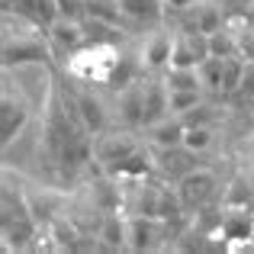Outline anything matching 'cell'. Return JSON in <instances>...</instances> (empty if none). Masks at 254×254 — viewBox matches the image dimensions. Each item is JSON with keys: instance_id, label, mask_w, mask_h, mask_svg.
I'll return each instance as SVG.
<instances>
[{"instance_id": "1", "label": "cell", "mask_w": 254, "mask_h": 254, "mask_svg": "<svg viewBox=\"0 0 254 254\" xmlns=\"http://www.w3.org/2000/svg\"><path fill=\"white\" fill-rule=\"evenodd\" d=\"M0 62H3V71L23 68V64H52L55 62V52H52V42H49L42 26L26 23L23 29H13L10 19H6L3 42H0Z\"/></svg>"}, {"instance_id": "2", "label": "cell", "mask_w": 254, "mask_h": 254, "mask_svg": "<svg viewBox=\"0 0 254 254\" xmlns=\"http://www.w3.org/2000/svg\"><path fill=\"white\" fill-rule=\"evenodd\" d=\"M119 45L116 42H84L74 55L64 62L68 77L81 84H110L119 64Z\"/></svg>"}, {"instance_id": "3", "label": "cell", "mask_w": 254, "mask_h": 254, "mask_svg": "<svg viewBox=\"0 0 254 254\" xmlns=\"http://www.w3.org/2000/svg\"><path fill=\"white\" fill-rule=\"evenodd\" d=\"M216 238H222V248L238 251L254 245V212L248 206H225V212L219 216Z\"/></svg>"}, {"instance_id": "4", "label": "cell", "mask_w": 254, "mask_h": 254, "mask_svg": "<svg viewBox=\"0 0 254 254\" xmlns=\"http://www.w3.org/2000/svg\"><path fill=\"white\" fill-rule=\"evenodd\" d=\"M29 123V103L19 90H13V84H3V93H0V142L3 148L26 129Z\"/></svg>"}, {"instance_id": "5", "label": "cell", "mask_w": 254, "mask_h": 254, "mask_svg": "<svg viewBox=\"0 0 254 254\" xmlns=\"http://www.w3.org/2000/svg\"><path fill=\"white\" fill-rule=\"evenodd\" d=\"M177 193H180V203H184L187 212L206 209V203L216 196V174L209 168H193L187 177L177 180Z\"/></svg>"}, {"instance_id": "6", "label": "cell", "mask_w": 254, "mask_h": 254, "mask_svg": "<svg viewBox=\"0 0 254 254\" xmlns=\"http://www.w3.org/2000/svg\"><path fill=\"white\" fill-rule=\"evenodd\" d=\"M168 238V225L158 216H129V242L126 251H155Z\"/></svg>"}, {"instance_id": "7", "label": "cell", "mask_w": 254, "mask_h": 254, "mask_svg": "<svg viewBox=\"0 0 254 254\" xmlns=\"http://www.w3.org/2000/svg\"><path fill=\"white\" fill-rule=\"evenodd\" d=\"M138 148H142V145H138L132 135H126V132H110V135L100 132V135L93 138V155H97L100 168H103L106 174H110L113 168H119V164H123L132 151H138Z\"/></svg>"}, {"instance_id": "8", "label": "cell", "mask_w": 254, "mask_h": 254, "mask_svg": "<svg viewBox=\"0 0 254 254\" xmlns=\"http://www.w3.org/2000/svg\"><path fill=\"white\" fill-rule=\"evenodd\" d=\"M45 36H49V42H52L55 58H64V62H68V58L87 42L84 23H81V19H68V16H58L55 23L45 29Z\"/></svg>"}, {"instance_id": "9", "label": "cell", "mask_w": 254, "mask_h": 254, "mask_svg": "<svg viewBox=\"0 0 254 254\" xmlns=\"http://www.w3.org/2000/svg\"><path fill=\"white\" fill-rule=\"evenodd\" d=\"M3 13L16 19H26V23H36L42 29H49L62 13H58V0H3Z\"/></svg>"}, {"instance_id": "10", "label": "cell", "mask_w": 254, "mask_h": 254, "mask_svg": "<svg viewBox=\"0 0 254 254\" xmlns=\"http://www.w3.org/2000/svg\"><path fill=\"white\" fill-rule=\"evenodd\" d=\"M155 168L164 174L168 180L177 184L180 177H187L193 168H196V151H190L187 145H174V148H158Z\"/></svg>"}, {"instance_id": "11", "label": "cell", "mask_w": 254, "mask_h": 254, "mask_svg": "<svg viewBox=\"0 0 254 254\" xmlns=\"http://www.w3.org/2000/svg\"><path fill=\"white\" fill-rule=\"evenodd\" d=\"M171 49H174V32L155 29L142 45V64L151 71H168L171 68Z\"/></svg>"}, {"instance_id": "12", "label": "cell", "mask_w": 254, "mask_h": 254, "mask_svg": "<svg viewBox=\"0 0 254 254\" xmlns=\"http://www.w3.org/2000/svg\"><path fill=\"white\" fill-rule=\"evenodd\" d=\"M74 110H77L84 129L90 132V135H100V132L106 129V110H103V103L93 97V90H77L74 93Z\"/></svg>"}, {"instance_id": "13", "label": "cell", "mask_w": 254, "mask_h": 254, "mask_svg": "<svg viewBox=\"0 0 254 254\" xmlns=\"http://www.w3.org/2000/svg\"><path fill=\"white\" fill-rule=\"evenodd\" d=\"M184 132H187L184 119L177 113H168L155 126H148V142L151 148H174V145H184Z\"/></svg>"}, {"instance_id": "14", "label": "cell", "mask_w": 254, "mask_h": 254, "mask_svg": "<svg viewBox=\"0 0 254 254\" xmlns=\"http://www.w3.org/2000/svg\"><path fill=\"white\" fill-rule=\"evenodd\" d=\"M123 190H119V177L116 180H110V177H103V180H97V184L90 187V206L93 209H100L106 216V212H126L123 209Z\"/></svg>"}, {"instance_id": "15", "label": "cell", "mask_w": 254, "mask_h": 254, "mask_svg": "<svg viewBox=\"0 0 254 254\" xmlns=\"http://www.w3.org/2000/svg\"><path fill=\"white\" fill-rule=\"evenodd\" d=\"M171 113V90L168 81H148L145 84V126H155Z\"/></svg>"}, {"instance_id": "16", "label": "cell", "mask_w": 254, "mask_h": 254, "mask_svg": "<svg viewBox=\"0 0 254 254\" xmlns=\"http://www.w3.org/2000/svg\"><path fill=\"white\" fill-rule=\"evenodd\" d=\"M119 119L126 126H145V84H129L119 93Z\"/></svg>"}, {"instance_id": "17", "label": "cell", "mask_w": 254, "mask_h": 254, "mask_svg": "<svg viewBox=\"0 0 254 254\" xmlns=\"http://www.w3.org/2000/svg\"><path fill=\"white\" fill-rule=\"evenodd\" d=\"M126 19H135V23H158V16L164 13L161 0H119Z\"/></svg>"}, {"instance_id": "18", "label": "cell", "mask_w": 254, "mask_h": 254, "mask_svg": "<svg viewBox=\"0 0 254 254\" xmlns=\"http://www.w3.org/2000/svg\"><path fill=\"white\" fill-rule=\"evenodd\" d=\"M209 52H212L216 58L242 55V52H238V36H235V29H232V23H225L222 29L209 32Z\"/></svg>"}, {"instance_id": "19", "label": "cell", "mask_w": 254, "mask_h": 254, "mask_svg": "<svg viewBox=\"0 0 254 254\" xmlns=\"http://www.w3.org/2000/svg\"><path fill=\"white\" fill-rule=\"evenodd\" d=\"M171 68H199V58L190 45V36L184 29L174 32V49H171Z\"/></svg>"}, {"instance_id": "20", "label": "cell", "mask_w": 254, "mask_h": 254, "mask_svg": "<svg viewBox=\"0 0 254 254\" xmlns=\"http://www.w3.org/2000/svg\"><path fill=\"white\" fill-rule=\"evenodd\" d=\"M245 68H248V62H245L242 55L222 58V93H238V90H242Z\"/></svg>"}, {"instance_id": "21", "label": "cell", "mask_w": 254, "mask_h": 254, "mask_svg": "<svg viewBox=\"0 0 254 254\" xmlns=\"http://www.w3.org/2000/svg\"><path fill=\"white\" fill-rule=\"evenodd\" d=\"M87 16L103 19V23H113V26H123L126 13L119 6V0H87Z\"/></svg>"}, {"instance_id": "22", "label": "cell", "mask_w": 254, "mask_h": 254, "mask_svg": "<svg viewBox=\"0 0 254 254\" xmlns=\"http://www.w3.org/2000/svg\"><path fill=\"white\" fill-rule=\"evenodd\" d=\"M164 81H168L171 90H203L199 68H168Z\"/></svg>"}, {"instance_id": "23", "label": "cell", "mask_w": 254, "mask_h": 254, "mask_svg": "<svg viewBox=\"0 0 254 254\" xmlns=\"http://www.w3.org/2000/svg\"><path fill=\"white\" fill-rule=\"evenodd\" d=\"M199 81L206 90H219L222 93V58L209 55L206 62H199Z\"/></svg>"}, {"instance_id": "24", "label": "cell", "mask_w": 254, "mask_h": 254, "mask_svg": "<svg viewBox=\"0 0 254 254\" xmlns=\"http://www.w3.org/2000/svg\"><path fill=\"white\" fill-rule=\"evenodd\" d=\"M184 145L190 151H196V155H203V151L212 145V126H187Z\"/></svg>"}, {"instance_id": "25", "label": "cell", "mask_w": 254, "mask_h": 254, "mask_svg": "<svg viewBox=\"0 0 254 254\" xmlns=\"http://www.w3.org/2000/svg\"><path fill=\"white\" fill-rule=\"evenodd\" d=\"M196 103H199V90H171V113H177V116H184V113L193 110Z\"/></svg>"}, {"instance_id": "26", "label": "cell", "mask_w": 254, "mask_h": 254, "mask_svg": "<svg viewBox=\"0 0 254 254\" xmlns=\"http://www.w3.org/2000/svg\"><path fill=\"white\" fill-rule=\"evenodd\" d=\"M248 203H251V184L245 187V180L238 177L232 184V190L225 193V206H248Z\"/></svg>"}, {"instance_id": "27", "label": "cell", "mask_w": 254, "mask_h": 254, "mask_svg": "<svg viewBox=\"0 0 254 254\" xmlns=\"http://www.w3.org/2000/svg\"><path fill=\"white\" fill-rule=\"evenodd\" d=\"M180 119H184V126H209L212 123V110L203 103V100H199V103L193 106V110H187Z\"/></svg>"}, {"instance_id": "28", "label": "cell", "mask_w": 254, "mask_h": 254, "mask_svg": "<svg viewBox=\"0 0 254 254\" xmlns=\"http://www.w3.org/2000/svg\"><path fill=\"white\" fill-rule=\"evenodd\" d=\"M187 235L193 238V232H187ZM196 238H203V242H196V248H209V242L216 238V232H203V235H196ZM174 248L177 251H193V242H177Z\"/></svg>"}, {"instance_id": "29", "label": "cell", "mask_w": 254, "mask_h": 254, "mask_svg": "<svg viewBox=\"0 0 254 254\" xmlns=\"http://www.w3.org/2000/svg\"><path fill=\"white\" fill-rule=\"evenodd\" d=\"M238 93H245L248 100H254V64L248 62V68H245V77H242V90Z\"/></svg>"}, {"instance_id": "30", "label": "cell", "mask_w": 254, "mask_h": 254, "mask_svg": "<svg viewBox=\"0 0 254 254\" xmlns=\"http://www.w3.org/2000/svg\"><path fill=\"white\" fill-rule=\"evenodd\" d=\"M164 3V10H177V13H184V10H190L196 0H161Z\"/></svg>"}, {"instance_id": "31", "label": "cell", "mask_w": 254, "mask_h": 254, "mask_svg": "<svg viewBox=\"0 0 254 254\" xmlns=\"http://www.w3.org/2000/svg\"><path fill=\"white\" fill-rule=\"evenodd\" d=\"M222 3H238V0H222Z\"/></svg>"}, {"instance_id": "32", "label": "cell", "mask_w": 254, "mask_h": 254, "mask_svg": "<svg viewBox=\"0 0 254 254\" xmlns=\"http://www.w3.org/2000/svg\"><path fill=\"white\" fill-rule=\"evenodd\" d=\"M251 26H254V13H251Z\"/></svg>"}, {"instance_id": "33", "label": "cell", "mask_w": 254, "mask_h": 254, "mask_svg": "<svg viewBox=\"0 0 254 254\" xmlns=\"http://www.w3.org/2000/svg\"><path fill=\"white\" fill-rule=\"evenodd\" d=\"M251 10H254V0H251Z\"/></svg>"}, {"instance_id": "34", "label": "cell", "mask_w": 254, "mask_h": 254, "mask_svg": "<svg viewBox=\"0 0 254 254\" xmlns=\"http://www.w3.org/2000/svg\"><path fill=\"white\" fill-rule=\"evenodd\" d=\"M251 106H254V100H251Z\"/></svg>"}]
</instances>
